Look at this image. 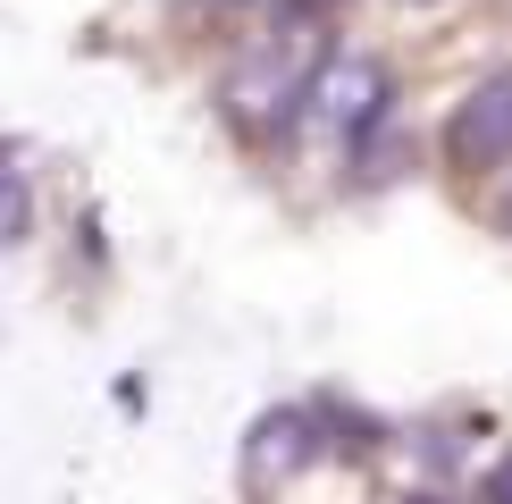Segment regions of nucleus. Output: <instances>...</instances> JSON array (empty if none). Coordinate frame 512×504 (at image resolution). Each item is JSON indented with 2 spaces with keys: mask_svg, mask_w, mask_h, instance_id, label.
Wrapping results in <instances>:
<instances>
[{
  "mask_svg": "<svg viewBox=\"0 0 512 504\" xmlns=\"http://www.w3.org/2000/svg\"><path fill=\"white\" fill-rule=\"evenodd\" d=\"M311 42L303 34H277V42H252V51L227 68V84H219V110H227V126L236 135H277L294 110L311 101Z\"/></svg>",
  "mask_w": 512,
  "mask_h": 504,
  "instance_id": "nucleus-1",
  "label": "nucleus"
},
{
  "mask_svg": "<svg viewBox=\"0 0 512 504\" xmlns=\"http://www.w3.org/2000/svg\"><path fill=\"white\" fill-rule=\"evenodd\" d=\"M303 118H311L328 143H345V152H353V143L370 135L378 118H387V68H378L370 51H336V59H319Z\"/></svg>",
  "mask_w": 512,
  "mask_h": 504,
  "instance_id": "nucleus-2",
  "label": "nucleus"
},
{
  "mask_svg": "<svg viewBox=\"0 0 512 504\" xmlns=\"http://www.w3.org/2000/svg\"><path fill=\"white\" fill-rule=\"evenodd\" d=\"M445 160L454 168H504L512 160V76H487L479 93H462L454 126H445Z\"/></svg>",
  "mask_w": 512,
  "mask_h": 504,
  "instance_id": "nucleus-3",
  "label": "nucleus"
},
{
  "mask_svg": "<svg viewBox=\"0 0 512 504\" xmlns=\"http://www.w3.org/2000/svg\"><path fill=\"white\" fill-rule=\"evenodd\" d=\"M496 504H512V462H504V471H496Z\"/></svg>",
  "mask_w": 512,
  "mask_h": 504,
  "instance_id": "nucleus-4",
  "label": "nucleus"
},
{
  "mask_svg": "<svg viewBox=\"0 0 512 504\" xmlns=\"http://www.w3.org/2000/svg\"><path fill=\"white\" fill-rule=\"evenodd\" d=\"M252 9H303V0H252Z\"/></svg>",
  "mask_w": 512,
  "mask_h": 504,
  "instance_id": "nucleus-5",
  "label": "nucleus"
},
{
  "mask_svg": "<svg viewBox=\"0 0 512 504\" xmlns=\"http://www.w3.org/2000/svg\"><path fill=\"white\" fill-rule=\"evenodd\" d=\"M504 227H512V194H504Z\"/></svg>",
  "mask_w": 512,
  "mask_h": 504,
  "instance_id": "nucleus-6",
  "label": "nucleus"
}]
</instances>
